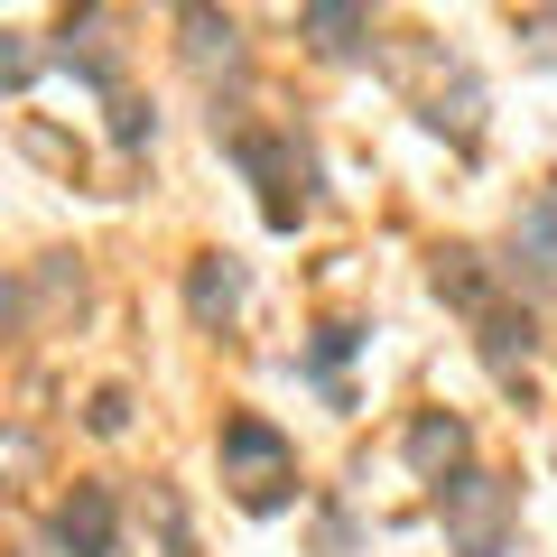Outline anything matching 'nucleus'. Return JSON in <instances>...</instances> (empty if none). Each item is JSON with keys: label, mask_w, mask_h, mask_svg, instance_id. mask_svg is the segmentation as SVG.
Masks as SVG:
<instances>
[{"label": "nucleus", "mask_w": 557, "mask_h": 557, "mask_svg": "<svg viewBox=\"0 0 557 557\" xmlns=\"http://www.w3.org/2000/svg\"><path fill=\"white\" fill-rule=\"evenodd\" d=\"M437 520L456 539V557H511L520 548V493L502 474H483V465H456L437 483Z\"/></svg>", "instance_id": "f257e3e1"}, {"label": "nucleus", "mask_w": 557, "mask_h": 557, "mask_svg": "<svg viewBox=\"0 0 557 557\" xmlns=\"http://www.w3.org/2000/svg\"><path fill=\"white\" fill-rule=\"evenodd\" d=\"M223 483H242V511H288L298 502V456H288V437H278L270 418H223Z\"/></svg>", "instance_id": "f03ea898"}, {"label": "nucleus", "mask_w": 557, "mask_h": 557, "mask_svg": "<svg viewBox=\"0 0 557 557\" xmlns=\"http://www.w3.org/2000/svg\"><path fill=\"white\" fill-rule=\"evenodd\" d=\"M242 298H251V270H242L233 251H196L186 260V317L196 325H233Z\"/></svg>", "instance_id": "7ed1b4c3"}, {"label": "nucleus", "mask_w": 557, "mask_h": 557, "mask_svg": "<svg viewBox=\"0 0 557 557\" xmlns=\"http://www.w3.org/2000/svg\"><path fill=\"white\" fill-rule=\"evenodd\" d=\"M57 548H65V557H112V548H121V511H112V493H102V483H75V493H65Z\"/></svg>", "instance_id": "20e7f679"}, {"label": "nucleus", "mask_w": 557, "mask_h": 557, "mask_svg": "<svg viewBox=\"0 0 557 557\" xmlns=\"http://www.w3.org/2000/svg\"><path fill=\"white\" fill-rule=\"evenodd\" d=\"M465 446H474V437H465V418H456V409H428V418H409V437H399V456H409V465H418L428 483H446V474L465 465Z\"/></svg>", "instance_id": "39448f33"}, {"label": "nucleus", "mask_w": 557, "mask_h": 557, "mask_svg": "<svg viewBox=\"0 0 557 557\" xmlns=\"http://www.w3.org/2000/svg\"><path fill=\"white\" fill-rule=\"evenodd\" d=\"M474 325H483V362H493L502 381H511L520 362H530V344H539V335H530V317H511V307H483Z\"/></svg>", "instance_id": "423d86ee"}, {"label": "nucleus", "mask_w": 557, "mask_h": 557, "mask_svg": "<svg viewBox=\"0 0 557 557\" xmlns=\"http://www.w3.org/2000/svg\"><path fill=\"white\" fill-rule=\"evenodd\" d=\"M307 38H317L325 57H362V38H372V10H335V0H325V10H307Z\"/></svg>", "instance_id": "0eeeda50"}, {"label": "nucleus", "mask_w": 557, "mask_h": 557, "mask_svg": "<svg viewBox=\"0 0 557 557\" xmlns=\"http://www.w3.org/2000/svg\"><path fill=\"white\" fill-rule=\"evenodd\" d=\"M437 298H456V307H493V278H483V260L474 251H437Z\"/></svg>", "instance_id": "6e6552de"}, {"label": "nucleus", "mask_w": 557, "mask_h": 557, "mask_svg": "<svg viewBox=\"0 0 557 557\" xmlns=\"http://www.w3.org/2000/svg\"><path fill=\"white\" fill-rule=\"evenodd\" d=\"M354 354H362V325H317V344H307V372L335 381V362H354Z\"/></svg>", "instance_id": "1a4fd4ad"}, {"label": "nucleus", "mask_w": 557, "mask_h": 557, "mask_svg": "<svg viewBox=\"0 0 557 557\" xmlns=\"http://www.w3.org/2000/svg\"><path fill=\"white\" fill-rule=\"evenodd\" d=\"M149 139H159V112H149V102H131V94H121V102H112V149H131V159H139Z\"/></svg>", "instance_id": "9d476101"}, {"label": "nucleus", "mask_w": 557, "mask_h": 557, "mask_svg": "<svg viewBox=\"0 0 557 557\" xmlns=\"http://www.w3.org/2000/svg\"><path fill=\"white\" fill-rule=\"evenodd\" d=\"M28 84H38V47L20 28H0V94H28Z\"/></svg>", "instance_id": "9b49d317"}, {"label": "nucleus", "mask_w": 557, "mask_h": 557, "mask_svg": "<svg viewBox=\"0 0 557 557\" xmlns=\"http://www.w3.org/2000/svg\"><path fill=\"white\" fill-rule=\"evenodd\" d=\"M131 428V391H94V437H121Z\"/></svg>", "instance_id": "f8f14e48"}, {"label": "nucleus", "mask_w": 557, "mask_h": 557, "mask_svg": "<svg viewBox=\"0 0 557 557\" xmlns=\"http://www.w3.org/2000/svg\"><path fill=\"white\" fill-rule=\"evenodd\" d=\"M10 307H20V298H10V278H0V325H10Z\"/></svg>", "instance_id": "ddd939ff"}]
</instances>
